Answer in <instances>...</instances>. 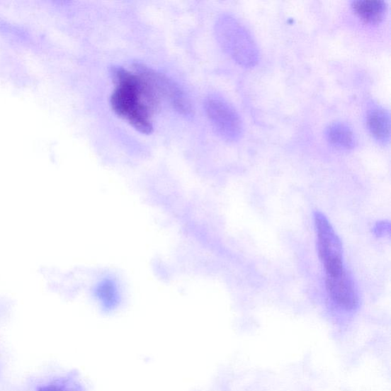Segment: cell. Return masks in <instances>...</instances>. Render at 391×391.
<instances>
[{
	"instance_id": "6da1fadb",
	"label": "cell",
	"mask_w": 391,
	"mask_h": 391,
	"mask_svg": "<svg viewBox=\"0 0 391 391\" xmlns=\"http://www.w3.org/2000/svg\"><path fill=\"white\" fill-rule=\"evenodd\" d=\"M114 90L110 97L113 112L135 130L149 135L153 132V115L162 97L150 74V67L133 64V72L113 67Z\"/></svg>"
},
{
	"instance_id": "7a4b0ae2",
	"label": "cell",
	"mask_w": 391,
	"mask_h": 391,
	"mask_svg": "<svg viewBox=\"0 0 391 391\" xmlns=\"http://www.w3.org/2000/svg\"><path fill=\"white\" fill-rule=\"evenodd\" d=\"M217 35L225 50L243 67H256L260 53L255 38L238 19L223 16L217 23Z\"/></svg>"
},
{
	"instance_id": "3957f363",
	"label": "cell",
	"mask_w": 391,
	"mask_h": 391,
	"mask_svg": "<svg viewBox=\"0 0 391 391\" xmlns=\"http://www.w3.org/2000/svg\"><path fill=\"white\" fill-rule=\"evenodd\" d=\"M318 256L326 270V279L335 278L348 272L344 262L341 242L325 215L314 213Z\"/></svg>"
},
{
	"instance_id": "277c9868",
	"label": "cell",
	"mask_w": 391,
	"mask_h": 391,
	"mask_svg": "<svg viewBox=\"0 0 391 391\" xmlns=\"http://www.w3.org/2000/svg\"><path fill=\"white\" fill-rule=\"evenodd\" d=\"M204 105L212 128L222 139L229 142L240 140L243 133L242 121L230 103L220 96H210Z\"/></svg>"
},
{
	"instance_id": "5b68a950",
	"label": "cell",
	"mask_w": 391,
	"mask_h": 391,
	"mask_svg": "<svg viewBox=\"0 0 391 391\" xmlns=\"http://www.w3.org/2000/svg\"><path fill=\"white\" fill-rule=\"evenodd\" d=\"M366 125L369 133L380 144H386L390 137V115L387 110L371 103L366 112Z\"/></svg>"
},
{
	"instance_id": "8992f818",
	"label": "cell",
	"mask_w": 391,
	"mask_h": 391,
	"mask_svg": "<svg viewBox=\"0 0 391 391\" xmlns=\"http://www.w3.org/2000/svg\"><path fill=\"white\" fill-rule=\"evenodd\" d=\"M327 142L341 150H351L357 144L356 135L345 123L335 122L329 124L325 130Z\"/></svg>"
},
{
	"instance_id": "52a82bcc",
	"label": "cell",
	"mask_w": 391,
	"mask_h": 391,
	"mask_svg": "<svg viewBox=\"0 0 391 391\" xmlns=\"http://www.w3.org/2000/svg\"><path fill=\"white\" fill-rule=\"evenodd\" d=\"M351 6L360 19L368 24L380 23L387 11V4L382 0H356Z\"/></svg>"
},
{
	"instance_id": "ba28073f",
	"label": "cell",
	"mask_w": 391,
	"mask_h": 391,
	"mask_svg": "<svg viewBox=\"0 0 391 391\" xmlns=\"http://www.w3.org/2000/svg\"><path fill=\"white\" fill-rule=\"evenodd\" d=\"M375 234L378 237H385L389 236L390 232V224L389 222H378L374 228Z\"/></svg>"
},
{
	"instance_id": "9c48e42d",
	"label": "cell",
	"mask_w": 391,
	"mask_h": 391,
	"mask_svg": "<svg viewBox=\"0 0 391 391\" xmlns=\"http://www.w3.org/2000/svg\"><path fill=\"white\" fill-rule=\"evenodd\" d=\"M38 391H73V390H66L55 385H51V386L42 387L39 388Z\"/></svg>"
}]
</instances>
